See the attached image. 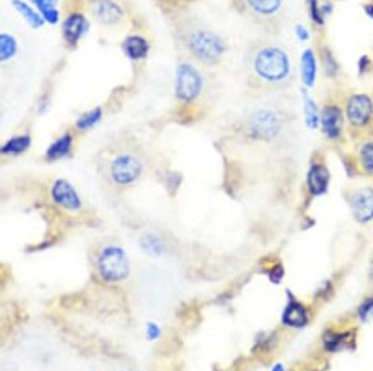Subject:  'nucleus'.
<instances>
[{"instance_id":"1","label":"nucleus","mask_w":373,"mask_h":371,"mask_svg":"<svg viewBox=\"0 0 373 371\" xmlns=\"http://www.w3.org/2000/svg\"><path fill=\"white\" fill-rule=\"evenodd\" d=\"M251 71L258 81L272 86L284 85L293 74L291 57L279 45H263L251 57Z\"/></svg>"},{"instance_id":"2","label":"nucleus","mask_w":373,"mask_h":371,"mask_svg":"<svg viewBox=\"0 0 373 371\" xmlns=\"http://www.w3.org/2000/svg\"><path fill=\"white\" fill-rule=\"evenodd\" d=\"M93 272L104 284H119L131 274V263L122 246L105 242L93 253Z\"/></svg>"},{"instance_id":"3","label":"nucleus","mask_w":373,"mask_h":371,"mask_svg":"<svg viewBox=\"0 0 373 371\" xmlns=\"http://www.w3.org/2000/svg\"><path fill=\"white\" fill-rule=\"evenodd\" d=\"M107 179L108 183L115 188H131L141 179L143 172H145V164H143L141 157L129 150L118 151L111 160L107 162Z\"/></svg>"},{"instance_id":"4","label":"nucleus","mask_w":373,"mask_h":371,"mask_svg":"<svg viewBox=\"0 0 373 371\" xmlns=\"http://www.w3.org/2000/svg\"><path fill=\"white\" fill-rule=\"evenodd\" d=\"M184 41L190 54L205 64H217L227 52V43L224 38L205 28L190 31Z\"/></svg>"},{"instance_id":"5","label":"nucleus","mask_w":373,"mask_h":371,"mask_svg":"<svg viewBox=\"0 0 373 371\" xmlns=\"http://www.w3.org/2000/svg\"><path fill=\"white\" fill-rule=\"evenodd\" d=\"M282 127H284V119L275 108H258L248 117L246 122L248 134L260 141H272L281 134Z\"/></svg>"},{"instance_id":"6","label":"nucleus","mask_w":373,"mask_h":371,"mask_svg":"<svg viewBox=\"0 0 373 371\" xmlns=\"http://www.w3.org/2000/svg\"><path fill=\"white\" fill-rule=\"evenodd\" d=\"M203 92V74L195 64L181 62L176 69L174 93L181 104H191Z\"/></svg>"},{"instance_id":"7","label":"nucleus","mask_w":373,"mask_h":371,"mask_svg":"<svg viewBox=\"0 0 373 371\" xmlns=\"http://www.w3.org/2000/svg\"><path fill=\"white\" fill-rule=\"evenodd\" d=\"M344 115L351 131H368L373 126V98L368 93L349 94L344 104Z\"/></svg>"},{"instance_id":"8","label":"nucleus","mask_w":373,"mask_h":371,"mask_svg":"<svg viewBox=\"0 0 373 371\" xmlns=\"http://www.w3.org/2000/svg\"><path fill=\"white\" fill-rule=\"evenodd\" d=\"M344 108L339 104L329 102L320 108V127H322L323 136L330 141H339L344 132Z\"/></svg>"},{"instance_id":"9","label":"nucleus","mask_w":373,"mask_h":371,"mask_svg":"<svg viewBox=\"0 0 373 371\" xmlns=\"http://www.w3.org/2000/svg\"><path fill=\"white\" fill-rule=\"evenodd\" d=\"M50 198L55 206L66 211H79L83 208L81 196L74 189V186L66 179H55L50 186Z\"/></svg>"},{"instance_id":"10","label":"nucleus","mask_w":373,"mask_h":371,"mask_svg":"<svg viewBox=\"0 0 373 371\" xmlns=\"http://www.w3.org/2000/svg\"><path fill=\"white\" fill-rule=\"evenodd\" d=\"M349 208L354 220L358 223H370L373 222V188L372 186H363V188L354 189L349 196Z\"/></svg>"},{"instance_id":"11","label":"nucleus","mask_w":373,"mask_h":371,"mask_svg":"<svg viewBox=\"0 0 373 371\" xmlns=\"http://www.w3.org/2000/svg\"><path fill=\"white\" fill-rule=\"evenodd\" d=\"M90 9L93 18L105 26L119 24L124 19V9L115 0H92Z\"/></svg>"},{"instance_id":"12","label":"nucleus","mask_w":373,"mask_h":371,"mask_svg":"<svg viewBox=\"0 0 373 371\" xmlns=\"http://www.w3.org/2000/svg\"><path fill=\"white\" fill-rule=\"evenodd\" d=\"M330 184V172L323 162H311L310 169L307 174V189L310 196L318 198L325 195Z\"/></svg>"},{"instance_id":"13","label":"nucleus","mask_w":373,"mask_h":371,"mask_svg":"<svg viewBox=\"0 0 373 371\" xmlns=\"http://www.w3.org/2000/svg\"><path fill=\"white\" fill-rule=\"evenodd\" d=\"M88 29H90V21L86 19L85 14L73 13L64 19L62 36L69 47H76L79 41H81V38L88 33Z\"/></svg>"},{"instance_id":"14","label":"nucleus","mask_w":373,"mask_h":371,"mask_svg":"<svg viewBox=\"0 0 373 371\" xmlns=\"http://www.w3.org/2000/svg\"><path fill=\"white\" fill-rule=\"evenodd\" d=\"M308 321H310V315H308L307 306L297 301L293 294H289L288 306L282 313V323L289 328H303L307 327Z\"/></svg>"},{"instance_id":"15","label":"nucleus","mask_w":373,"mask_h":371,"mask_svg":"<svg viewBox=\"0 0 373 371\" xmlns=\"http://www.w3.org/2000/svg\"><path fill=\"white\" fill-rule=\"evenodd\" d=\"M318 57L314 48L303 50L300 59V74L304 90H311L316 85V74H318Z\"/></svg>"},{"instance_id":"16","label":"nucleus","mask_w":373,"mask_h":371,"mask_svg":"<svg viewBox=\"0 0 373 371\" xmlns=\"http://www.w3.org/2000/svg\"><path fill=\"white\" fill-rule=\"evenodd\" d=\"M354 335H356V332L354 330L337 332V330H332V328H329V330L323 332V335H322L323 349H325L327 353H337V351L344 349V347H353Z\"/></svg>"},{"instance_id":"17","label":"nucleus","mask_w":373,"mask_h":371,"mask_svg":"<svg viewBox=\"0 0 373 371\" xmlns=\"http://www.w3.org/2000/svg\"><path fill=\"white\" fill-rule=\"evenodd\" d=\"M120 48H122L124 55H126L129 60H133V62H138V60L146 59V57H148V54H150L148 40H146V38L141 36V35L126 36L124 38L122 45H120Z\"/></svg>"},{"instance_id":"18","label":"nucleus","mask_w":373,"mask_h":371,"mask_svg":"<svg viewBox=\"0 0 373 371\" xmlns=\"http://www.w3.org/2000/svg\"><path fill=\"white\" fill-rule=\"evenodd\" d=\"M73 143H74V136L73 132H64L60 138L55 139L50 146H48L47 151H45V158L48 162H55L60 160V158L67 157V155L73 151Z\"/></svg>"},{"instance_id":"19","label":"nucleus","mask_w":373,"mask_h":371,"mask_svg":"<svg viewBox=\"0 0 373 371\" xmlns=\"http://www.w3.org/2000/svg\"><path fill=\"white\" fill-rule=\"evenodd\" d=\"M356 165L361 174L373 177V139H365L356 150Z\"/></svg>"},{"instance_id":"20","label":"nucleus","mask_w":373,"mask_h":371,"mask_svg":"<svg viewBox=\"0 0 373 371\" xmlns=\"http://www.w3.org/2000/svg\"><path fill=\"white\" fill-rule=\"evenodd\" d=\"M251 13L260 18H272L281 10L282 0H246Z\"/></svg>"},{"instance_id":"21","label":"nucleus","mask_w":373,"mask_h":371,"mask_svg":"<svg viewBox=\"0 0 373 371\" xmlns=\"http://www.w3.org/2000/svg\"><path fill=\"white\" fill-rule=\"evenodd\" d=\"M13 7L17 10V13L21 14L22 19H24L26 22H28L31 28H41L45 22V19L41 14L38 13V10L33 9L31 6H28L26 2H22V0H13Z\"/></svg>"},{"instance_id":"22","label":"nucleus","mask_w":373,"mask_h":371,"mask_svg":"<svg viewBox=\"0 0 373 371\" xmlns=\"http://www.w3.org/2000/svg\"><path fill=\"white\" fill-rule=\"evenodd\" d=\"M303 104H304V119H307V126L310 127V130L320 127V108L314 98L308 94V90H303Z\"/></svg>"},{"instance_id":"23","label":"nucleus","mask_w":373,"mask_h":371,"mask_svg":"<svg viewBox=\"0 0 373 371\" xmlns=\"http://www.w3.org/2000/svg\"><path fill=\"white\" fill-rule=\"evenodd\" d=\"M320 64H322V69L323 73L329 79H335L339 76V71H341V67H339V62L337 59H335L334 52L330 50L329 47H322V50H320Z\"/></svg>"},{"instance_id":"24","label":"nucleus","mask_w":373,"mask_h":371,"mask_svg":"<svg viewBox=\"0 0 373 371\" xmlns=\"http://www.w3.org/2000/svg\"><path fill=\"white\" fill-rule=\"evenodd\" d=\"M31 146V136L20 134L10 138L6 145L2 146V155H21Z\"/></svg>"},{"instance_id":"25","label":"nucleus","mask_w":373,"mask_h":371,"mask_svg":"<svg viewBox=\"0 0 373 371\" xmlns=\"http://www.w3.org/2000/svg\"><path fill=\"white\" fill-rule=\"evenodd\" d=\"M101 117H104V111H101V107L92 108V111L85 112V113H83V115L78 117V120H76V130H79V131H90V130H93V127H95L97 124L100 122Z\"/></svg>"},{"instance_id":"26","label":"nucleus","mask_w":373,"mask_h":371,"mask_svg":"<svg viewBox=\"0 0 373 371\" xmlns=\"http://www.w3.org/2000/svg\"><path fill=\"white\" fill-rule=\"evenodd\" d=\"M17 54V41L16 38L9 33H2L0 35V60L7 62Z\"/></svg>"},{"instance_id":"27","label":"nucleus","mask_w":373,"mask_h":371,"mask_svg":"<svg viewBox=\"0 0 373 371\" xmlns=\"http://www.w3.org/2000/svg\"><path fill=\"white\" fill-rule=\"evenodd\" d=\"M141 246L146 253L153 256H160L164 253V242L157 234H145L141 237Z\"/></svg>"},{"instance_id":"28","label":"nucleus","mask_w":373,"mask_h":371,"mask_svg":"<svg viewBox=\"0 0 373 371\" xmlns=\"http://www.w3.org/2000/svg\"><path fill=\"white\" fill-rule=\"evenodd\" d=\"M308 4V16H310L311 22L318 28H323L325 26V13H323V7L320 0H307Z\"/></svg>"},{"instance_id":"29","label":"nucleus","mask_w":373,"mask_h":371,"mask_svg":"<svg viewBox=\"0 0 373 371\" xmlns=\"http://www.w3.org/2000/svg\"><path fill=\"white\" fill-rule=\"evenodd\" d=\"M356 313L358 316H360V320H368V318L373 315V296L365 299V301L358 306Z\"/></svg>"},{"instance_id":"30","label":"nucleus","mask_w":373,"mask_h":371,"mask_svg":"<svg viewBox=\"0 0 373 371\" xmlns=\"http://www.w3.org/2000/svg\"><path fill=\"white\" fill-rule=\"evenodd\" d=\"M370 69H372L370 55H361L360 60H358V74L365 76Z\"/></svg>"},{"instance_id":"31","label":"nucleus","mask_w":373,"mask_h":371,"mask_svg":"<svg viewBox=\"0 0 373 371\" xmlns=\"http://www.w3.org/2000/svg\"><path fill=\"white\" fill-rule=\"evenodd\" d=\"M269 277L272 282H281V279L284 277V268H282L281 263H277L274 268H270Z\"/></svg>"},{"instance_id":"32","label":"nucleus","mask_w":373,"mask_h":371,"mask_svg":"<svg viewBox=\"0 0 373 371\" xmlns=\"http://www.w3.org/2000/svg\"><path fill=\"white\" fill-rule=\"evenodd\" d=\"M295 33H296V36L300 38L301 41L310 40V29H308L304 24H296L295 26Z\"/></svg>"},{"instance_id":"33","label":"nucleus","mask_w":373,"mask_h":371,"mask_svg":"<svg viewBox=\"0 0 373 371\" xmlns=\"http://www.w3.org/2000/svg\"><path fill=\"white\" fill-rule=\"evenodd\" d=\"M363 9H365V14H367V16L370 18L372 21H373V2H370V4H365Z\"/></svg>"},{"instance_id":"34","label":"nucleus","mask_w":373,"mask_h":371,"mask_svg":"<svg viewBox=\"0 0 373 371\" xmlns=\"http://www.w3.org/2000/svg\"><path fill=\"white\" fill-rule=\"evenodd\" d=\"M272 371H286V370H284V366H282V365H275L274 368H272Z\"/></svg>"},{"instance_id":"35","label":"nucleus","mask_w":373,"mask_h":371,"mask_svg":"<svg viewBox=\"0 0 373 371\" xmlns=\"http://www.w3.org/2000/svg\"><path fill=\"white\" fill-rule=\"evenodd\" d=\"M370 275H372V280H373V261H372V270H370Z\"/></svg>"},{"instance_id":"36","label":"nucleus","mask_w":373,"mask_h":371,"mask_svg":"<svg viewBox=\"0 0 373 371\" xmlns=\"http://www.w3.org/2000/svg\"><path fill=\"white\" fill-rule=\"evenodd\" d=\"M115 371H124V370H115Z\"/></svg>"}]
</instances>
